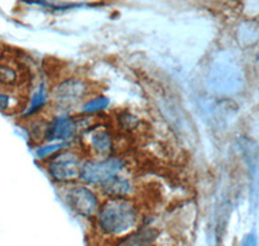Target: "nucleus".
<instances>
[{
    "instance_id": "obj_5",
    "label": "nucleus",
    "mask_w": 259,
    "mask_h": 246,
    "mask_svg": "<svg viewBox=\"0 0 259 246\" xmlns=\"http://www.w3.org/2000/svg\"><path fill=\"white\" fill-rule=\"evenodd\" d=\"M83 161L84 158L79 150L66 148L46 161V170L53 182L66 185L79 180Z\"/></svg>"
},
{
    "instance_id": "obj_13",
    "label": "nucleus",
    "mask_w": 259,
    "mask_h": 246,
    "mask_svg": "<svg viewBox=\"0 0 259 246\" xmlns=\"http://www.w3.org/2000/svg\"><path fill=\"white\" fill-rule=\"evenodd\" d=\"M109 106V99L104 95H96L85 100L83 105L80 106L82 114L94 115L96 113H101Z\"/></svg>"
},
{
    "instance_id": "obj_1",
    "label": "nucleus",
    "mask_w": 259,
    "mask_h": 246,
    "mask_svg": "<svg viewBox=\"0 0 259 246\" xmlns=\"http://www.w3.org/2000/svg\"><path fill=\"white\" fill-rule=\"evenodd\" d=\"M92 220L95 233L108 243L142 227V206L134 198H105Z\"/></svg>"
},
{
    "instance_id": "obj_8",
    "label": "nucleus",
    "mask_w": 259,
    "mask_h": 246,
    "mask_svg": "<svg viewBox=\"0 0 259 246\" xmlns=\"http://www.w3.org/2000/svg\"><path fill=\"white\" fill-rule=\"evenodd\" d=\"M26 82L27 69L17 60L0 57V90L12 91L25 86Z\"/></svg>"
},
{
    "instance_id": "obj_15",
    "label": "nucleus",
    "mask_w": 259,
    "mask_h": 246,
    "mask_svg": "<svg viewBox=\"0 0 259 246\" xmlns=\"http://www.w3.org/2000/svg\"><path fill=\"white\" fill-rule=\"evenodd\" d=\"M118 123H119L121 129L131 131V130H135L140 125V119L135 114H133V113L123 111V113L118 115Z\"/></svg>"
},
{
    "instance_id": "obj_10",
    "label": "nucleus",
    "mask_w": 259,
    "mask_h": 246,
    "mask_svg": "<svg viewBox=\"0 0 259 246\" xmlns=\"http://www.w3.org/2000/svg\"><path fill=\"white\" fill-rule=\"evenodd\" d=\"M99 189L106 198H133V194L135 193V183L126 173H123L110 179Z\"/></svg>"
},
{
    "instance_id": "obj_9",
    "label": "nucleus",
    "mask_w": 259,
    "mask_h": 246,
    "mask_svg": "<svg viewBox=\"0 0 259 246\" xmlns=\"http://www.w3.org/2000/svg\"><path fill=\"white\" fill-rule=\"evenodd\" d=\"M158 237V229L154 227L142 226L123 237L110 241L105 246H156Z\"/></svg>"
},
{
    "instance_id": "obj_4",
    "label": "nucleus",
    "mask_w": 259,
    "mask_h": 246,
    "mask_svg": "<svg viewBox=\"0 0 259 246\" xmlns=\"http://www.w3.org/2000/svg\"><path fill=\"white\" fill-rule=\"evenodd\" d=\"M91 95V86L87 80L70 76L57 83L51 91V101L62 114H68L69 110L82 106Z\"/></svg>"
},
{
    "instance_id": "obj_17",
    "label": "nucleus",
    "mask_w": 259,
    "mask_h": 246,
    "mask_svg": "<svg viewBox=\"0 0 259 246\" xmlns=\"http://www.w3.org/2000/svg\"><path fill=\"white\" fill-rule=\"evenodd\" d=\"M242 246H256V240L253 234H249L242 242Z\"/></svg>"
},
{
    "instance_id": "obj_3",
    "label": "nucleus",
    "mask_w": 259,
    "mask_h": 246,
    "mask_svg": "<svg viewBox=\"0 0 259 246\" xmlns=\"http://www.w3.org/2000/svg\"><path fill=\"white\" fill-rule=\"evenodd\" d=\"M127 161L118 155H109L104 158H87L83 161L79 173V182L99 187L109 182L119 174L126 173Z\"/></svg>"
},
{
    "instance_id": "obj_7",
    "label": "nucleus",
    "mask_w": 259,
    "mask_h": 246,
    "mask_svg": "<svg viewBox=\"0 0 259 246\" xmlns=\"http://www.w3.org/2000/svg\"><path fill=\"white\" fill-rule=\"evenodd\" d=\"M82 145L92 158L109 157L114 152L115 140L112 131L100 123H95L80 134Z\"/></svg>"
},
{
    "instance_id": "obj_12",
    "label": "nucleus",
    "mask_w": 259,
    "mask_h": 246,
    "mask_svg": "<svg viewBox=\"0 0 259 246\" xmlns=\"http://www.w3.org/2000/svg\"><path fill=\"white\" fill-rule=\"evenodd\" d=\"M48 100H50V92H48L47 87H46V85H39L35 92L32 94L31 99H30L29 106L25 109V117H31V115H35L36 113H39L48 103Z\"/></svg>"
},
{
    "instance_id": "obj_6",
    "label": "nucleus",
    "mask_w": 259,
    "mask_h": 246,
    "mask_svg": "<svg viewBox=\"0 0 259 246\" xmlns=\"http://www.w3.org/2000/svg\"><path fill=\"white\" fill-rule=\"evenodd\" d=\"M62 197L69 208L84 219H94L101 205L100 194L82 182L62 185Z\"/></svg>"
},
{
    "instance_id": "obj_16",
    "label": "nucleus",
    "mask_w": 259,
    "mask_h": 246,
    "mask_svg": "<svg viewBox=\"0 0 259 246\" xmlns=\"http://www.w3.org/2000/svg\"><path fill=\"white\" fill-rule=\"evenodd\" d=\"M16 99L8 91L0 90V111H8L15 108Z\"/></svg>"
},
{
    "instance_id": "obj_11",
    "label": "nucleus",
    "mask_w": 259,
    "mask_h": 246,
    "mask_svg": "<svg viewBox=\"0 0 259 246\" xmlns=\"http://www.w3.org/2000/svg\"><path fill=\"white\" fill-rule=\"evenodd\" d=\"M211 80L214 83L215 91L219 94H232L236 92L237 87L240 86V75L235 68L221 65L217 69H214Z\"/></svg>"
},
{
    "instance_id": "obj_14",
    "label": "nucleus",
    "mask_w": 259,
    "mask_h": 246,
    "mask_svg": "<svg viewBox=\"0 0 259 246\" xmlns=\"http://www.w3.org/2000/svg\"><path fill=\"white\" fill-rule=\"evenodd\" d=\"M70 148V143H60V141H51V143L41 144L40 147L36 148L35 154L41 161H47L52 155L61 152L62 149Z\"/></svg>"
},
{
    "instance_id": "obj_2",
    "label": "nucleus",
    "mask_w": 259,
    "mask_h": 246,
    "mask_svg": "<svg viewBox=\"0 0 259 246\" xmlns=\"http://www.w3.org/2000/svg\"><path fill=\"white\" fill-rule=\"evenodd\" d=\"M92 115L82 114L79 117H74L70 114H57L43 125L41 130L40 143H51V141H60V143H70L71 140L79 136L84 130L94 126Z\"/></svg>"
}]
</instances>
